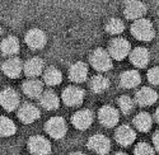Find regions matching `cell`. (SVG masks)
Segmentation results:
<instances>
[{
	"label": "cell",
	"mask_w": 159,
	"mask_h": 155,
	"mask_svg": "<svg viewBox=\"0 0 159 155\" xmlns=\"http://www.w3.org/2000/svg\"><path fill=\"white\" fill-rule=\"evenodd\" d=\"M131 33L139 41H150L154 38V27L150 20L148 19H138L131 25Z\"/></svg>",
	"instance_id": "1"
},
{
	"label": "cell",
	"mask_w": 159,
	"mask_h": 155,
	"mask_svg": "<svg viewBox=\"0 0 159 155\" xmlns=\"http://www.w3.org/2000/svg\"><path fill=\"white\" fill-rule=\"evenodd\" d=\"M130 43L125 38L117 37L111 41L110 47H108V55L111 59H115L117 61L124 60L129 54H130Z\"/></svg>",
	"instance_id": "2"
},
{
	"label": "cell",
	"mask_w": 159,
	"mask_h": 155,
	"mask_svg": "<svg viewBox=\"0 0 159 155\" xmlns=\"http://www.w3.org/2000/svg\"><path fill=\"white\" fill-rule=\"evenodd\" d=\"M90 64L98 71H107L112 68V59L103 48H97L90 56Z\"/></svg>",
	"instance_id": "3"
},
{
	"label": "cell",
	"mask_w": 159,
	"mask_h": 155,
	"mask_svg": "<svg viewBox=\"0 0 159 155\" xmlns=\"http://www.w3.org/2000/svg\"><path fill=\"white\" fill-rule=\"evenodd\" d=\"M28 148L33 155H48L51 153V144L43 136H32L28 140Z\"/></svg>",
	"instance_id": "4"
},
{
	"label": "cell",
	"mask_w": 159,
	"mask_h": 155,
	"mask_svg": "<svg viewBox=\"0 0 159 155\" xmlns=\"http://www.w3.org/2000/svg\"><path fill=\"white\" fill-rule=\"evenodd\" d=\"M46 131L51 137L61 139L68 131L65 120L62 117H52L46 123Z\"/></svg>",
	"instance_id": "5"
},
{
	"label": "cell",
	"mask_w": 159,
	"mask_h": 155,
	"mask_svg": "<svg viewBox=\"0 0 159 155\" xmlns=\"http://www.w3.org/2000/svg\"><path fill=\"white\" fill-rule=\"evenodd\" d=\"M0 104L4 107V109L11 112L19 106V95L14 89L7 88L0 92Z\"/></svg>",
	"instance_id": "6"
},
{
	"label": "cell",
	"mask_w": 159,
	"mask_h": 155,
	"mask_svg": "<svg viewBox=\"0 0 159 155\" xmlns=\"http://www.w3.org/2000/svg\"><path fill=\"white\" fill-rule=\"evenodd\" d=\"M84 99V92L83 89L78 86H69L62 92V100L66 106L75 107L82 104V102Z\"/></svg>",
	"instance_id": "7"
},
{
	"label": "cell",
	"mask_w": 159,
	"mask_h": 155,
	"mask_svg": "<svg viewBox=\"0 0 159 155\" xmlns=\"http://www.w3.org/2000/svg\"><path fill=\"white\" fill-rule=\"evenodd\" d=\"M88 148L90 150L96 151L97 154L104 155V154H107L110 151V149H111V141L106 136L101 135V134L93 135L88 141Z\"/></svg>",
	"instance_id": "8"
},
{
	"label": "cell",
	"mask_w": 159,
	"mask_h": 155,
	"mask_svg": "<svg viewBox=\"0 0 159 155\" xmlns=\"http://www.w3.org/2000/svg\"><path fill=\"white\" fill-rule=\"evenodd\" d=\"M98 118L106 127H113L118 122V111L111 106H104L98 112Z\"/></svg>",
	"instance_id": "9"
},
{
	"label": "cell",
	"mask_w": 159,
	"mask_h": 155,
	"mask_svg": "<svg viewBox=\"0 0 159 155\" xmlns=\"http://www.w3.org/2000/svg\"><path fill=\"white\" fill-rule=\"evenodd\" d=\"M115 137H116V141L120 145L129 146V145H131L135 141L136 134H135V131L132 130L130 126H125L124 125V126L117 128V131L115 134Z\"/></svg>",
	"instance_id": "10"
},
{
	"label": "cell",
	"mask_w": 159,
	"mask_h": 155,
	"mask_svg": "<svg viewBox=\"0 0 159 155\" xmlns=\"http://www.w3.org/2000/svg\"><path fill=\"white\" fill-rule=\"evenodd\" d=\"M25 42L31 48H42L46 45V34L41 29L33 28L25 34Z\"/></svg>",
	"instance_id": "11"
},
{
	"label": "cell",
	"mask_w": 159,
	"mask_h": 155,
	"mask_svg": "<svg viewBox=\"0 0 159 155\" xmlns=\"http://www.w3.org/2000/svg\"><path fill=\"white\" fill-rule=\"evenodd\" d=\"M71 121L78 130H85V128H88L92 125V122H93V113H92L89 109L78 111L73 116Z\"/></svg>",
	"instance_id": "12"
},
{
	"label": "cell",
	"mask_w": 159,
	"mask_h": 155,
	"mask_svg": "<svg viewBox=\"0 0 159 155\" xmlns=\"http://www.w3.org/2000/svg\"><path fill=\"white\" fill-rule=\"evenodd\" d=\"M18 117L24 123H32V122H34L36 120L39 118V109L37 107H34L33 104L25 103V104H23L19 108Z\"/></svg>",
	"instance_id": "13"
},
{
	"label": "cell",
	"mask_w": 159,
	"mask_h": 155,
	"mask_svg": "<svg viewBox=\"0 0 159 155\" xmlns=\"http://www.w3.org/2000/svg\"><path fill=\"white\" fill-rule=\"evenodd\" d=\"M147 13V7L140 2H129L125 7L124 14L127 19H141V17Z\"/></svg>",
	"instance_id": "14"
},
{
	"label": "cell",
	"mask_w": 159,
	"mask_h": 155,
	"mask_svg": "<svg viewBox=\"0 0 159 155\" xmlns=\"http://www.w3.org/2000/svg\"><path fill=\"white\" fill-rule=\"evenodd\" d=\"M22 70H23V64L17 57H11V59L7 60L3 64V71H4V74L7 76L11 78V79L18 78L22 74Z\"/></svg>",
	"instance_id": "15"
},
{
	"label": "cell",
	"mask_w": 159,
	"mask_h": 155,
	"mask_svg": "<svg viewBox=\"0 0 159 155\" xmlns=\"http://www.w3.org/2000/svg\"><path fill=\"white\" fill-rule=\"evenodd\" d=\"M130 60L138 68H145L149 62V51L144 47H136L131 51Z\"/></svg>",
	"instance_id": "16"
},
{
	"label": "cell",
	"mask_w": 159,
	"mask_h": 155,
	"mask_svg": "<svg viewBox=\"0 0 159 155\" xmlns=\"http://www.w3.org/2000/svg\"><path fill=\"white\" fill-rule=\"evenodd\" d=\"M158 99V94L155 90L152 88H141L139 92L136 93V102L140 106H150L154 104Z\"/></svg>",
	"instance_id": "17"
},
{
	"label": "cell",
	"mask_w": 159,
	"mask_h": 155,
	"mask_svg": "<svg viewBox=\"0 0 159 155\" xmlns=\"http://www.w3.org/2000/svg\"><path fill=\"white\" fill-rule=\"evenodd\" d=\"M39 103H41V106L43 108H46L47 111H52V109L59 108L60 100H59V97L56 95L55 92H52V90H46V92H43L41 95H39Z\"/></svg>",
	"instance_id": "18"
},
{
	"label": "cell",
	"mask_w": 159,
	"mask_h": 155,
	"mask_svg": "<svg viewBox=\"0 0 159 155\" xmlns=\"http://www.w3.org/2000/svg\"><path fill=\"white\" fill-rule=\"evenodd\" d=\"M140 82H141V76L136 70H127L121 74L120 83L124 88H127V89L135 88L140 84Z\"/></svg>",
	"instance_id": "19"
},
{
	"label": "cell",
	"mask_w": 159,
	"mask_h": 155,
	"mask_svg": "<svg viewBox=\"0 0 159 155\" xmlns=\"http://www.w3.org/2000/svg\"><path fill=\"white\" fill-rule=\"evenodd\" d=\"M23 70L27 76H31V78H34L37 75H39L43 70V61L38 57H33V59H30L27 62L24 64L23 66Z\"/></svg>",
	"instance_id": "20"
},
{
	"label": "cell",
	"mask_w": 159,
	"mask_h": 155,
	"mask_svg": "<svg viewBox=\"0 0 159 155\" xmlns=\"http://www.w3.org/2000/svg\"><path fill=\"white\" fill-rule=\"evenodd\" d=\"M23 92L31 98H38L43 93V85L37 79H31L23 83Z\"/></svg>",
	"instance_id": "21"
},
{
	"label": "cell",
	"mask_w": 159,
	"mask_h": 155,
	"mask_svg": "<svg viewBox=\"0 0 159 155\" xmlns=\"http://www.w3.org/2000/svg\"><path fill=\"white\" fill-rule=\"evenodd\" d=\"M87 75H88V69H87V65L83 62L74 64L69 70L70 79L75 83H83L87 79Z\"/></svg>",
	"instance_id": "22"
},
{
	"label": "cell",
	"mask_w": 159,
	"mask_h": 155,
	"mask_svg": "<svg viewBox=\"0 0 159 155\" xmlns=\"http://www.w3.org/2000/svg\"><path fill=\"white\" fill-rule=\"evenodd\" d=\"M0 48H2V52L8 56H13V55L18 54V51H19L18 38L14 36H9V37L4 38L2 45H0Z\"/></svg>",
	"instance_id": "23"
},
{
	"label": "cell",
	"mask_w": 159,
	"mask_h": 155,
	"mask_svg": "<svg viewBox=\"0 0 159 155\" xmlns=\"http://www.w3.org/2000/svg\"><path fill=\"white\" fill-rule=\"evenodd\" d=\"M152 123H153V120H152V117H150V114L147 113V112L139 113L136 117L134 118V125H135V127L138 128L139 131H141V132L149 131L150 127H152Z\"/></svg>",
	"instance_id": "24"
},
{
	"label": "cell",
	"mask_w": 159,
	"mask_h": 155,
	"mask_svg": "<svg viewBox=\"0 0 159 155\" xmlns=\"http://www.w3.org/2000/svg\"><path fill=\"white\" fill-rule=\"evenodd\" d=\"M43 79H45V83L48 84V85H57L62 80V74L56 68H48L45 71Z\"/></svg>",
	"instance_id": "25"
},
{
	"label": "cell",
	"mask_w": 159,
	"mask_h": 155,
	"mask_svg": "<svg viewBox=\"0 0 159 155\" xmlns=\"http://www.w3.org/2000/svg\"><path fill=\"white\" fill-rule=\"evenodd\" d=\"M110 86V80L107 78H104L102 75H96L93 76V79L90 82V88L96 93H102L104 90H107Z\"/></svg>",
	"instance_id": "26"
},
{
	"label": "cell",
	"mask_w": 159,
	"mask_h": 155,
	"mask_svg": "<svg viewBox=\"0 0 159 155\" xmlns=\"http://www.w3.org/2000/svg\"><path fill=\"white\" fill-rule=\"evenodd\" d=\"M16 125L8 117H0V136H11L16 134Z\"/></svg>",
	"instance_id": "27"
},
{
	"label": "cell",
	"mask_w": 159,
	"mask_h": 155,
	"mask_svg": "<svg viewBox=\"0 0 159 155\" xmlns=\"http://www.w3.org/2000/svg\"><path fill=\"white\" fill-rule=\"evenodd\" d=\"M124 29H125L124 22L118 18H112L106 24V31L111 34H120L124 32Z\"/></svg>",
	"instance_id": "28"
},
{
	"label": "cell",
	"mask_w": 159,
	"mask_h": 155,
	"mask_svg": "<svg viewBox=\"0 0 159 155\" xmlns=\"http://www.w3.org/2000/svg\"><path fill=\"white\" fill-rule=\"evenodd\" d=\"M118 106H120V108L124 113H130L134 109V100L129 95H121L120 99H118Z\"/></svg>",
	"instance_id": "29"
},
{
	"label": "cell",
	"mask_w": 159,
	"mask_h": 155,
	"mask_svg": "<svg viewBox=\"0 0 159 155\" xmlns=\"http://www.w3.org/2000/svg\"><path fill=\"white\" fill-rule=\"evenodd\" d=\"M134 154L135 155H154V149L147 143H140L138 144Z\"/></svg>",
	"instance_id": "30"
},
{
	"label": "cell",
	"mask_w": 159,
	"mask_h": 155,
	"mask_svg": "<svg viewBox=\"0 0 159 155\" xmlns=\"http://www.w3.org/2000/svg\"><path fill=\"white\" fill-rule=\"evenodd\" d=\"M148 80L150 82V84L158 85V83H159V70H158V68H153V69L149 70V73H148Z\"/></svg>",
	"instance_id": "31"
},
{
	"label": "cell",
	"mask_w": 159,
	"mask_h": 155,
	"mask_svg": "<svg viewBox=\"0 0 159 155\" xmlns=\"http://www.w3.org/2000/svg\"><path fill=\"white\" fill-rule=\"evenodd\" d=\"M158 137H159V134H158V132H155V134L153 135V143H154V149H157V150H158V148H159Z\"/></svg>",
	"instance_id": "32"
},
{
	"label": "cell",
	"mask_w": 159,
	"mask_h": 155,
	"mask_svg": "<svg viewBox=\"0 0 159 155\" xmlns=\"http://www.w3.org/2000/svg\"><path fill=\"white\" fill-rule=\"evenodd\" d=\"M70 155H84L83 153H80V151H75V153H71Z\"/></svg>",
	"instance_id": "33"
},
{
	"label": "cell",
	"mask_w": 159,
	"mask_h": 155,
	"mask_svg": "<svg viewBox=\"0 0 159 155\" xmlns=\"http://www.w3.org/2000/svg\"><path fill=\"white\" fill-rule=\"evenodd\" d=\"M155 121L158 122V109H157V112H155Z\"/></svg>",
	"instance_id": "34"
},
{
	"label": "cell",
	"mask_w": 159,
	"mask_h": 155,
	"mask_svg": "<svg viewBox=\"0 0 159 155\" xmlns=\"http://www.w3.org/2000/svg\"><path fill=\"white\" fill-rule=\"evenodd\" d=\"M115 155H127V154H125V153H117V154H115Z\"/></svg>",
	"instance_id": "35"
},
{
	"label": "cell",
	"mask_w": 159,
	"mask_h": 155,
	"mask_svg": "<svg viewBox=\"0 0 159 155\" xmlns=\"http://www.w3.org/2000/svg\"><path fill=\"white\" fill-rule=\"evenodd\" d=\"M0 33H2V28H0Z\"/></svg>",
	"instance_id": "36"
}]
</instances>
